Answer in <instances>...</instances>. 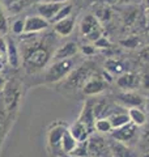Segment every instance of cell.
I'll use <instances>...</instances> for the list:
<instances>
[{"instance_id":"cell-29","label":"cell","mask_w":149,"mask_h":157,"mask_svg":"<svg viewBox=\"0 0 149 157\" xmlns=\"http://www.w3.org/2000/svg\"><path fill=\"white\" fill-rule=\"evenodd\" d=\"M7 62V41L0 37V70Z\"/></svg>"},{"instance_id":"cell-11","label":"cell","mask_w":149,"mask_h":157,"mask_svg":"<svg viewBox=\"0 0 149 157\" xmlns=\"http://www.w3.org/2000/svg\"><path fill=\"white\" fill-rule=\"evenodd\" d=\"M118 101L126 107H141L144 105V97L135 90H124L118 96Z\"/></svg>"},{"instance_id":"cell-14","label":"cell","mask_w":149,"mask_h":157,"mask_svg":"<svg viewBox=\"0 0 149 157\" xmlns=\"http://www.w3.org/2000/svg\"><path fill=\"white\" fill-rule=\"evenodd\" d=\"M78 52V46L76 42H67L63 46L58 47L54 52V60H62V59H72Z\"/></svg>"},{"instance_id":"cell-17","label":"cell","mask_w":149,"mask_h":157,"mask_svg":"<svg viewBox=\"0 0 149 157\" xmlns=\"http://www.w3.org/2000/svg\"><path fill=\"white\" fill-rule=\"evenodd\" d=\"M7 62L13 68H18L21 64V58L18 54V47L12 38L7 39Z\"/></svg>"},{"instance_id":"cell-20","label":"cell","mask_w":149,"mask_h":157,"mask_svg":"<svg viewBox=\"0 0 149 157\" xmlns=\"http://www.w3.org/2000/svg\"><path fill=\"white\" fill-rule=\"evenodd\" d=\"M78 141L74 139V136L69 132V130L66 131V134L63 135V139H62V144H60V151L63 153H67L69 155L71 152L73 151V148L77 145Z\"/></svg>"},{"instance_id":"cell-1","label":"cell","mask_w":149,"mask_h":157,"mask_svg":"<svg viewBox=\"0 0 149 157\" xmlns=\"http://www.w3.org/2000/svg\"><path fill=\"white\" fill-rule=\"evenodd\" d=\"M36 34H33V38H28L26 43L24 47V66L28 71L34 72L39 71L47 66V63L50 60V43L44 42L43 39H37Z\"/></svg>"},{"instance_id":"cell-23","label":"cell","mask_w":149,"mask_h":157,"mask_svg":"<svg viewBox=\"0 0 149 157\" xmlns=\"http://www.w3.org/2000/svg\"><path fill=\"white\" fill-rule=\"evenodd\" d=\"M96 130L101 134H110L113 131L111 122L109 119V117H102L96 119Z\"/></svg>"},{"instance_id":"cell-31","label":"cell","mask_w":149,"mask_h":157,"mask_svg":"<svg viewBox=\"0 0 149 157\" xmlns=\"http://www.w3.org/2000/svg\"><path fill=\"white\" fill-rule=\"evenodd\" d=\"M94 46H96V48H105V47L107 48L109 46H110V42H109L107 39L102 36L101 38L97 39V41L94 42Z\"/></svg>"},{"instance_id":"cell-35","label":"cell","mask_w":149,"mask_h":157,"mask_svg":"<svg viewBox=\"0 0 149 157\" xmlns=\"http://www.w3.org/2000/svg\"><path fill=\"white\" fill-rule=\"evenodd\" d=\"M3 130H4V118L0 115V143H2V136H3Z\"/></svg>"},{"instance_id":"cell-39","label":"cell","mask_w":149,"mask_h":157,"mask_svg":"<svg viewBox=\"0 0 149 157\" xmlns=\"http://www.w3.org/2000/svg\"><path fill=\"white\" fill-rule=\"evenodd\" d=\"M37 3H41V2H50V0H36Z\"/></svg>"},{"instance_id":"cell-28","label":"cell","mask_w":149,"mask_h":157,"mask_svg":"<svg viewBox=\"0 0 149 157\" xmlns=\"http://www.w3.org/2000/svg\"><path fill=\"white\" fill-rule=\"evenodd\" d=\"M9 29V25H8V18L6 16V12L0 4V34H6Z\"/></svg>"},{"instance_id":"cell-12","label":"cell","mask_w":149,"mask_h":157,"mask_svg":"<svg viewBox=\"0 0 149 157\" xmlns=\"http://www.w3.org/2000/svg\"><path fill=\"white\" fill-rule=\"evenodd\" d=\"M63 7L60 3H54V2H41L37 4V12L41 17H43L47 21H52V18L55 17L58 11Z\"/></svg>"},{"instance_id":"cell-13","label":"cell","mask_w":149,"mask_h":157,"mask_svg":"<svg viewBox=\"0 0 149 157\" xmlns=\"http://www.w3.org/2000/svg\"><path fill=\"white\" fill-rule=\"evenodd\" d=\"M50 22L43 17L38 16H28L25 18V33H39L48 28Z\"/></svg>"},{"instance_id":"cell-37","label":"cell","mask_w":149,"mask_h":157,"mask_svg":"<svg viewBox=\"0 0 149 157\" xmlns=\"http://www.w3.org/2000/svg\"><path fill=\"white\" fill-rule=\"evenodd\" d=\"M50 2H54V3H60V4H64V3H67L68 0H50Z\"/></svg>"},{"instance_id":"cell-3","label":"cell","mask_w":149,"mask_h":157,"mask_svg":"<svg viewBox=\"0 0 149 157\" xmlns=\"http://www.w3.org/2000/svg\"><path fill=\"white\" fill-rule=\"evenodd\" d=\"M94 64L90 62L84 63L81 67L76 68V70H72V72L66 77V82H64V86L69 88V89H77V88H81L84 84L89 80V77L94 75Z\"/></svg>"},{"instance_id":"cell-22","label":"cell","mask_w":149,"mask_h":157,"mask_svg":"<svg viewBox=\"0 0 149 157\" xmlns=\"http://www.w3.org/2000/svg\"><path fill=\"white\" fill-rule=\"evenodd\" d=\"M109 119L111 122V126H113V130L114 128H118V127H122L124 124H127L130 121V117H128V113H113V114L109 115Z\"/></svg>"},{"instance_id":"cell-26","label":"cell","mask_w":149,"mask_h":157,"mask_svg":"<svg viewBox=\"0 0 149 157\" xmlns=\"http://www.w3.org/2000/svg\"><path fill=\"white\" fill-rule=\"evenodd\" d=\"M11 30L16 36H21L25 33V18H17L14 20L13 24L11 25Z\"/></svg>"},{"instance_id":"cell-4","label":"cell","mask_w":149,"mask_h":157,"mask_svg":"<svg viewBox=\"0 0 149 157\" xmlns=\"http://www.w3.org/2000/svg\"><path fill=\"white\" fill-rule=\"evenodd\" d=\"M80 32L89 42H96L102 37V28L94 14H86L80 24Z\"/></svg>"},{"instance_id":"cell-34","label":"cell","mask_w":149,"mask_h":157,"mask_svg":"<svg viewBox=\"0 0 149 157\" xmlns=\"http://www.w3.org/2000/svg\"><path fill=\"white\" fill-rule=\"evenodd\" d=\"M141 86L144 89H149V73L141 76Z\"/></svg>"},{"instance_id":"cell-24","label":"cell","mask_w":149,"mask_h":157,"mask_svg":"<svg viewBox=\"0 0 149 157\" xmlns=\"http://www.w3.org/2000/svg\"><path fill=\"white\" fill-rule=\"evenodd\" d=\"M71 157H89V148H88V140L78 141L77 145L73 148V151L69 153Z\"/></svg>"},{"instance_id":"cell-33","label":"cell","mask_w":149,"mask_h":157,"mask_svg":"<svg viewBox=\"0 0 149 157\" xmlns=\"http://www.w3.org/2000/svg\"><path fill=\"white\" fill-rule=\"evenodd\" d=\"M81 51L85 54V55H93V54L96 52V46H90V45L82 46L81 47Z\"/></svg>"},{"instance_id":"cell-21","label":"cell","mask_w":149,"mask_h":157,"mask_svg":"<svg viewBox=\"0 0 149 157\" xmlns=\"http://www.w3.org/2000/svg\"><path fill=\"white\" fill-rule=\"evenodd\" d=\"M105 70L111 75H122L126 72V66H124V63L117 60V59H107L105 63Z\"/></svg>"},{"instance_id":"cell-38","label":"cell","mask_w":149,"mask_h":157,"mask_svg":"<svg viewBox=\"0 0 149 157\" xmlns=\"http://www.w3.org/2000/svg\"><path fill=\"white\" fill-rule=\"evenodd\" d=\"M107 3H110V4H114V3H117V2H119V0H106Z\"/></svg>"},{"instance_id":"cell-15","label":"cell","mask_w":149,"mask_h":157,"mask_svg":"<svg viewBox=\"0 0 149 157\" xmlns=\"http://www.w3.org/2000/svg\"><path fill=\"white\" fill-rule=\"evenodd\" d=\"M109 147H110L111 157H136V155L133 153V151L131 148H128L124 143L118 141L115 139H113L109 143Z\"/></svg>"},{"instance_id":"cell-25","label":"cell","mask_w":149,"mask_h":157,"mask_svg":"<svg viewBox=\"0 0 149 157\" xmlns=\"http://www.w3.org/2000/svg\"><path fill=\"white\" fill-rule=\"evenodd\" d=\"M71 12H72V6H69V4H66V6H64L63 4V7L58 11V13L55 14V17L52 18L51 22H56V21H59V20H63V18H66L68 16H71Z\"/></svg>"},{"instance_id":"cell-42","label":"cell","mask_w":149,"mask_h":157,"mask_svg":"<svg viewBox=\"0 0 149 157\" xmlns=\"http://www.w3.org/2000/svg\"><path fill=\"white\" fill-rule=\"evenodd\" d=\"M147 14H148V17H149V8H148V11H147Z\"/></svg>"},{"instance_id":"cell-36","label":"cell","mask_w":149,"mask_h":157,"mask_svg":"<svg viewBox=\"0 0 149 157\" xmlns=\"http://www.w3.org/2000/svg\"><path fill=\"white\" fill-rule=\"evenodd\" d=\"M4 85H6V80H4L3 76H0V89H3Z\"/></svg>"},{"instance_id":"cell-7","label":"cell","mask_w":149,"mask_h":157,"mask_svg":"<svg viewBox=\"0 0 149 157\" xmlns=\"http://www.w3.org/2000/svg\"><path fill=\"white\" fill-rule=\"evenodd\" d=\"M88 148H89V157H107L110 153L109 143L101 136L90 135L88 139Z\"/></svg>"},{"instance_id":"cell-18","label":"cell","mask_w":149,"mask_h":157,"mask_svg":"<svg viewBox=\"0 0 149 157\" xmlns=\"http://www.w3.org/2000/svg\"><path fill=\"white\" fill-rule=\"evenodd\" d=\"M69 132L74 136V139H76L77 141H84V140H88L89 136H90V131H89L85 126H84L82 123H80L78 121H76L74 123L69 127Z\"/></svg>"},{"instance_id":"cell-32","label":"cell","mask_w":149,"mask_h":157,"mask_svg":"<svg viewBox=\"0 0 149 157\" xmlns=\"http://www.w3.org/2000/svg\"><path fill=\"white\" fill-rule=\"evenodd\" d=\"M140 58L143 59L144 62H148L149 63V45L143 47L140 50Z\"/></svg>"},{"instance_id":"cell-2","label":"cell","mask_w":149,"mask_h":157,"mask_svg":"<svg viewBox=\"0 0 149 157\" xmlns=\"http://www.w3.org/2000/svg\"><path fill=\"white\" fill-rule=\"evenodd\" d=\"M74 63L72 59H62V60H54L52 64H50L44 72V81L46 82H58L66 78L72 72Z\"/></svg>"},{"instance_id":"cell-27","label":"cell","mask_w":149,"mask_h":157,"mask_svg":"<svg viewBox=\"0 0 149 157\" xmlns=\"http://www.w3.org/2000/svg\"><path fill=\"white\" fill-rule=\"evenodd\" d=\"M140 147L141 149L145 152H149V126L147 128H144L141 131V135H140Z\"/></svg>"},{"instance_id":"cell-16","label":"cell","mask_w":149,"mask_h":157,"mask_svg":"<svg viewBox=\"0 0 149 157\" xmlns=\"http://www.w3.org/2000/svg\"><path fill=\"white\" fill-rule=\"evenodd\" d=\"M73 29H74V18H72L71 16L54 22V32L60 37L69 36L73 32Z\"/></svg>"},{"instance_id":"cell-5","label":"cell","mask_w":149,"mask_h":157,"mask_svg":"<svg viewBox=\"0 0 149 157\" xmlns=\"http://www.w3.org/2000/svg\"><path fill=\"white\" fill-rule=\"evenodd\" d=\"M111 81V77L107 75L106 72L102 73H94L93 76L89 77V80L84 84L82 86V92L86 96H94V94H99L101 92H103L107 86V82Z\"/></svg>"},{"instance_id":"cell-19","label":"cell","mask_w":149,"mask_h":157,"mask_svg":"<svg viewBox=\"0 0 149 157\" xmlns=\"http://www.w3.org/2000/svg\"><path fill=\"white\" fill-rule=\"evenodd\" d=\"M127 113H128V117H130V121L137 127H143L147 124V122H148L147 114L140 107H130Z\"/></svg>"},{"instance_id":"cell-9","label":"cell","mask_w":149,"mask_h":157,"mask_svg":"<svg viewBox=\"0 0 149 157\" xmlns=\"http://www.w3.org/2000/svg\"><path fill=\"white\" fill-rule=\"evenodd\" d=\"M137 134V126L133 124L132 122H128L127 124H124L122 127H118V128H114L110 135L111 139H115L118 141H122V143H127V141H131L133 137Z\"/></svg>"},{"instance_id":"cell-41","label":"cell","mask_w":149,"mask_h":157,"mask_svg":"<svg viewBox=\"0 0 149 157\" xmlns=\"http://www.w3.org/2000/svg\"><path fill=\"white\" fill-rule=\"evenodd\" d=\"M143 157H149V153H148V152H147V153H145V155H144Z\"/></svg>"},{"instance_id":"cell-40","label":"cell","mask_w":149,"mask_h":157,"mask_svg":"<svg viewBox=\"0 0 149 157\" xmlns=\"http://www.w3.org/2000/svg\"><path fill=\"white\" fill-rule=\"evenodd\" d=\"M145 4H147V8H149V0H145Z\"/></svg>"},{"instance_id":"cell-10","label":"cell","mask_w":149,"mask_h":157,"mask_svg":"<svg viewBox=\"0 0 149 157\" xmlns=\"http://www.w3.org/2000/svg\"><path fill=\"white\" fill-rule=\"evenodd\" d=\"M117 84L123 90H136L141 86V76L135 72H124L118 77Z\"/></svg>"},{"instance_id":"cell-6","label":"cell","mask_w":149,"mask_h":157,"mask_svg":"<svg viewBox=\"0 0 149 157\" xmlns=\"http://www.w3.org/2000/svg\"><path fill=\"white\" fill-rule=\"evenodd\" d=\"M67 130H68V127L64 123H62V122H56L55 124H52L50 127L47 132V144L50 149L55 151V152H62L60 151L62 139Z\"/></svg>"},{"instance_id":"cell-30","label":"cell","mask_w":149,"mask_h":157,"mask_svg":"<svg viewBox=\"0 0 149 157\" xmlns=\"http://www.w3.org/2000/svg\"><path fill=\"white\" fill-rule=\"evenodd\" d=\"M120 45L127 47V48H136L139 45H140V39H139L137 37H130L127 39L120 41Z\"/></svg>"},{"instance_id":"cell-8","label":"cell","mask_w":149,"mask_h":157,"mask_svg":"<svg viewBox=\"0 0 149 157\" xmlns=\"http://www.w3.org/2000/svg\"><path fill=\"white\" fill-rule=\"evenodd\" d=\"M96 119L97 118L94 115V104L92 101H86L82 106L77 121L85 126L86 128L90 131V134H93V132L96 131Z\"/></svg>"}]
</instances>
